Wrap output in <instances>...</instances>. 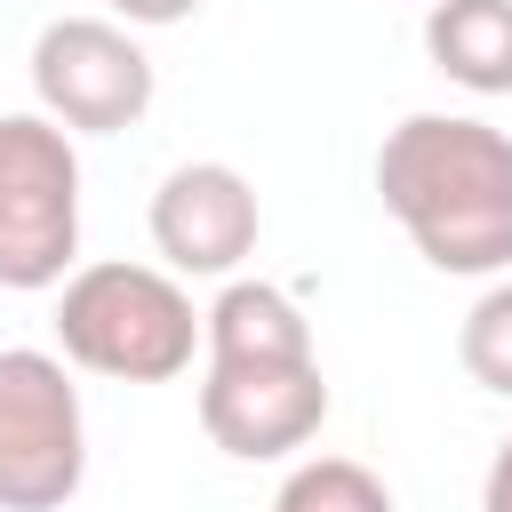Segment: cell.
I'll return each mask as SVG.
<instances>
[{"instance_id": "3957f363", "label": "cell", "mask_w": 512, "mask_h": 512, "mask_svg": "<svg viewBox=\"0 0 512 512\" xmlns=\"http://www.w3.org/2000/svg\"><path fill=\"white\" fill-rule=\"evenodd\" d=\"M80 256V152L48 112H0V288H64Z\"/></svg>"}, {"instance_id": "277c9868", "label": "cell", "mask_w": 512, "mask_h": 512, "mask_svg": "<svg viewBox=\"0 0 512 512\" xmlns=\"http://www.w3.org/2000/svg\"><path fill=\"white\" fill-rule=\"evenodd\" d=\"M88 480V416L64 352L0 344V512H64Z\"/></svg>"}, {"instance_id": "6da1fadb", "label": "cell", "mask_w": 512, "mask_h": 512, "mask_svg": "<svg viewBox=\"0 0 512 512\" xmlns=\"http://www.w3.org/2000/svg\"><path fill=\"white\" fill-rule=\"evenodd\" d=\"M376 200L432 272H512V136L472 112H408L376 144Z\"/></svg>"}, {"instance_id": "52a82bcc", "label": "cell", "mask_w": 512, "mask_h": 512, "mask_svg": "<svg viewBox=\"0 0 512 512\" xmlns=\"http://www.w3.org/2000/svg\"><path fill=\"white\" fill-rule=\"evenodd\" d=\"M264 208L232 160H184L152 192V248L176 280H232L256 256Z\"/></svg>"}, {"instance_id": "7a4b0ae2", "label": "cell", "mask_w": 512, "mask_h": 512, "mask_svg": "<svg viewBox=\"0 0 512 512\" xmlns=\"http://www.w3.org/2000/svg\"><path fill=\"white\" fill-rule=\"evenodd\" d=\"M56 352L112 384H168L192 368V352H208V336L168 264L104 256L56 288Z\"/></svg>"}, {"instance_id": "ba28073f", "label": "cell", "mask_w": 512, "mask_h": 512, "mask_svg": "<svg viewBox=\"0 0 512 512\" xmlns=\"http://www.w3.org/2000/svg\"><path fill=\"white\" fill-rule=\"evenodd\" d=\"M200 336L208 360H312V320L272 280H224L216 304L200 312Z\"/></svg>"}, {"instance_id": "30bf717a", "label": "cell", "mask_w": 512, "mask_h": 512, "mask_svg": "<svg viewBox=\"0 0 512 512\" xmlns=\"http://www.w3.org/2000/svg\"><path fill=\"white\" fill-rule=\"evenodd\" d=\"M272 512H392V488L368 464H352V456H304L280 480Z\"/></svg>"}, {"instance_id": "8fae6325", "label": "cell", "mask_w": 512, "mask_h": 512, "mask_svg": "<svg viewBox=\"0 0 512 512\" xmlns=\"http://www.w3.org/2000/svg\"><path fill=\"white\" fill-rule=\"evenodd\" d=\"M456 360H464V376H472L480 392H504V400H512V272H496V280L472 296V312H464V328H456Z\"/></svg>"}, {"instance_id": "7c38bea8", "label": "cell", "mask_w": 512, "mask_h": 512, "mask_svg": "<svg viewBox=\"0 0 512 512\" xmlns=\"http://www.w3.org/2000/svg\"><path fill=\"white\" fill-rule=\"evenodd\" d=\"M120 24H136V32H160V24H184V16H200V0H104Z\"/></svg>"}, {"instance_id": "4fadbf2b", "label": "cell", "mask_w": 512, "mask_h": 512, "mask_svg": "<svg viewBox=\"0 0 512 512\" xmlns=\"http://www.w3.org/2000/svg\"><path fill=\"white\" fill-rule=\"evenodd\" d=\"M480 512H512V432L496 440V456L480 472Z\"/></svg>"}, {"instance_id": "8992f818", "label": "cell", "mask_w": 512, "mask_h": 512, "mask_svg": "<svg viewBox=\"0 0 512 512\" xmlns=\"http://www.w3.org/2000/svg\"><path fill=\"white\" fill-rule=\"evenodd\" d=\"M320 424H328L320 360H208L200 376V432L232 464L296 456Z\"/></svg>"}, {"instance_id": "9c48e42d", "label": "cell", "mask_w": 512, "mask_h": 512, "mask_svg": "<svg viewBox=\"0 0 512 512\" xmlns=\"http://www.w3.org/2000/svg\"><path fill=\"white\" fill-rule=\"evenodd\" d=\"M424 56L464 96H512V0H432Z\"/></svg>"}, {"instance_id": "5b68a950", "label": "cell", "mask_w": 512, "mask_h": 512, "mask_svg": "<svg viewBox=\"0 0 512 512\" xmlns=\"http://www.w3.org/2000/svg\"><path fill=\"white\" fill-rule=\"evenodd\" d=\"M32 96L72 136H120L152 112V56L120 16H48L32 40Z\"/></svg>"}]
</instances>
